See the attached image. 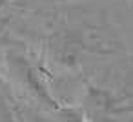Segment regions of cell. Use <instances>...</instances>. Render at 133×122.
<instances>
[]
</instances>
